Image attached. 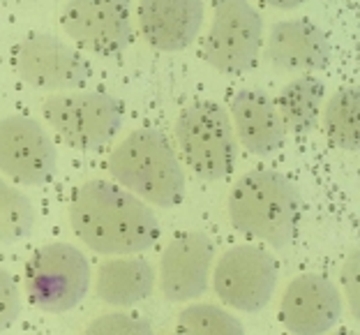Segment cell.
Returning a JSON list of instances; mask_svg holds the SVG:
<instances>
[{
  "label": "cell",
  "instance_id": "cell-1",
  "mask_svg": "<svg viewBox=\"0 0 360 335\" xmlns=\"http://www.w3.org/2000/svg\"><path fill=\"white\" fill-rule=\"evenodd\" d=\"M75 234L100 255H139L160 239V222L148 201L120 183L88 181L79 185L70 203Z\"/></svg>",
  "mask_w": 360,
  "mask_h": 335
},
{
  "label": "cell",
  "instance_id": "cell-2",
  "mask_svg": "<svg viewBox=\"0 0 360 335\" xmlns=\"http://www.w3.org/2000/svg\"><path fill=\"white\" fill-rule=\"evenodd\" d=\"M300 203V192L289 176L257 169L233 183L226 210L233 229L282 250L296 236Z\"/></svg>",
  "mask_w": 360,
  "mask_h": 335
},
{
  "label": "cell",
  "instance_id": "cell-3",
  "mask_svg": "<svg viewBox=\"0 0 360 335\" xmlns=\"http://www.w3.org/2000/svg\"><path fill=\"white\" fill-rule=\"evenodd\" d=\"M113 181L160 208H174L185 197V169L169 139L155 127L127 134L109 155Z\"/></svg>",
  "mask_w": 360,
  "mask_h": 335
},
{
  "label": "cell",
  "instance_id": "cell-4",
  "mask_svg": "<svg viewBox=\"0 0 360 335\" xmlns=\"http://www.w3.org/2000/svg\"><path fill=\"white\" fill-rule=\"evenodd\" d=\"M174 134L185 165L203 181L229 176L238 162L231 116L215 102H194L185 107L176 118Z\"/></svg>",
  "mask_w": 360,
  "mask_h": 335
},
{
  "label": "cell",
  "instance_id": "cell-5",
  "mask_svg": "<svg viewBox=\"0 0 360 335\" xmlns=\"http://www.w3.org/2000/svg\"><path fill=\"white\" fill-rule=\"evenodd\" d=\"M42 116L53 134L75 151H100L122 125V107L102 91L56 93L42 104Z\"/></svg>",
  "mask_w": 360,
  "mask_h": 335
},
{
  "label": "cell",
  "instance_id": "cell-6",
  "mask_svg": "<svg viewBox=\"0 0 360 335\" xmlns=\"http://www.w3.org/2000/svg\"><path fill=\"white\" fill-rule=\"evenodd\" d=\"M90 277V264L79 248L70 243H49L28 259L26 291L35 308L63 315L88 296Z\"/></svg>",
  "mask_w": 360,
  "mask_h": 335
},
{
  "label": "cell",
  "instance_id": "cell-7",
  "mask_svg": "<svg viewBox=\"0 0 360 335\" xmlns=\"http://www.w3.org/2000/svg\"><path fill=\"white\" fill-rule=\"evenodd\" d=\"M264 44V19L250 0H215L203 61L222 75H243L255 68Z\"/></svg>",
  "mask_w": 360,
  "mask_h": 335
},
{
  "label": "cell",
  "instance_id": "cell-8",
  "mask_svg": "<svg viewBox=\"0 0 360 335\" xmlns=\"http://www.w3.org/2000/svg\"><path fill=\"white\" fill-rule=\"evenodd\" d=\"M277 273L270 252L257 245H236L217 259L212 289L224 305L238 312H259L273 298Z\"/></svg>",
  "mask_w": 360,
  "mask_h": 335
},
{
  "label": "cell",
  "instance_id": "cell-9",
  "mask_svg": "<svg viewBox=\"0 0 360 335\" xmlns=\"http://www.w3.org/2000/svg\"><path fill=\"white\" fill-rule=\"evenodd\" d=\"M60 26L72 42L95 56H116L134 39L129 0H70Z\"/></svg>",
  "mask_w": 360,
  "mask_h": 335
},
{
  "label": "cell",
  "instance_id": "cell-10",
  "mask_svg": "<svg viewBox=\"0 0 360 335\" xmlns=\"http://www.w3.org/2000/svg\"><path fill=\"white\" fill-rule=\"evenodd\" d=\"M14 63L23 84L53 93L79 91L93 77L84 56L49 32H30L23 37L16 46Z\"/></svg>",
  "mask_w": 360,
  "mask_h": 335
},
{
  "label": "cell",
  "instance_id": "cell-11",
  "mask_svg": "<svg viewBox=\"0 0 360 335\" xmlns=\"http://www.w3.org/2000/svg\"><path fill=\"white\" fill-rule=\"evenodd\" d=\"M58 151L51 134L30 116L0 120V171L16 185H44L56 176Z\"/></svg>",
  "mask_w": 360,
  "mask_h": 335
},
{
  "label": "cell",
  "instance_id": "cell-12",
  "mask_svg": "<svg viewBox=\"0 0 360 335\" xmlns=\"http://www.w3.org/2000/svg\"><path fill=\"white\" fill-rule=\"evenodd\" d=\"M215 261L212 241L201 232H185L169 241L160 259V289L169 303L203 296Z\"/></svg>",
  "mask_w": 360,
  "mask_h": 335
},
{
  "label": "cell",
  "instance_id": "cell-13",
  "mask_svg": "<svg viewBox=\"0 0 360 335\" xmlns=\"http://www.w3.org/2000/svg\"><path fill=\"white\" fill-rule=\"evenodd\" d=\"M342 293L321 273H302L286 284L280 320L289 333L319 335L335 329L342 317Z\"/></svg>",
  "mask_w": 360,
  "mask_h": 335
},
{
  "label": "cell",
  "instance_id": "cell-14",
  "mask_svg": "<svg viewBox=\"0 0 360 335\" xmlns=\"http://www.w3.org/2000/svg\"><path fill=\"white\" fill-rule=\"evenodd\" d=\"M268 65L286 72H319L333 58L328 35L305 19L277 21L270 28L264 46Z\"/></svg>",
  "mask_w": 360,
  "mask_h": 335
},
{
  "label": "cell",
  "instance_id": "cell-15",
  "mask_svg": "<svg viewBox=\"0 0 360 335\" xmlns=\"http://www.w3.org/2000/svg\"><path fill=\"white\" fill-rule=\"evenodd\" d=\"M203 12V0H141L139 26L153 49L174 53L199 37Z\"/></svg>",
  "mask_w": 360,
  "mask_h": 335
},
{
  "label": "cell",
  "instance_id": "cell-16",
  "mask_svg": "<svg viewBox=\"0 0 360 335\" xmlns=\"http://www.w3.org/2000/svg\"><path fill=\"white\" fill-rule=\"evenodd\" d=\"M229 111H231L236 137L248 153L257 158H268L284 146L286 127L273 97L264 91L243 88L231 97Z\"/></svg>",
  "mask_w": 360,
  "mask_h": 335
},
{
  "label": "cell",
  "instance_id": "cell-17",
  "mask_svg": "<svg viewBox=\"0 0 360 335\" xmlns=\"http://www.w3.org/2000/svg\"><path fill=\"white\" fill-rule=\"evenodd\" d=\"M155 287V268L148 259L134 255H116L97 266L95 296L100 303L129 308L146 301Z\"/></svg>",
  "mask_w": 360,
  "mask_h": 335
},
{
  "label": "cell",
  "instance_id": "cell-18",
  "mask_svg": "<svg viewBox=\"0 0 360 335\" xmlns=\"http://www.w3.org/2000/svg\"><path fill=\"white\" fill-rule=\"evenodd\" d=\"M326 88L319 79L302 75L291 79L275 100V107L280 111L286 129L296 134L312 132L323 111Z\"/></svg>",
  "mask_w": 360,
  "mask_h": 335
},
{
  "label": "cell",
  "instance_id": "cell-19",
  "mask_svg": "<svg viewBox=\"0 0 360 335\" xmlns=\"http://www.w3.org/2000/svg\"><path fill=\"white\" fill-rule=\"evenodd\" d=\"M323 134L340 151H360V86L333 93L321 111Z\"/></svg>",
  "mask_w": 360,
  "mask_h": 335
},
{
  "label": "cell",
  "instance_id": "cell-20",
  "mask_svg": "<svg viewBox=\"0 0 360 335\" xmlns=\"http://www.w3.org/2000/svg\"><path fill=\"white\" fill-rule=\"evenodd\" d=\"M37 210L26 192L0 178V245L23 241L35 229Z\"/></svg>",
  "mask_w": 360,
  "mask_h": 335
},
{
  "label": "cell",
  "instance_id": "cell-21",
  "mask_svg": "<svg viewBox=\"0 0 360 335\" xmlns=\"http://www.w3.org/2000/svg\"><path fill=\"white\" fill-rule=\"evenodd\" d=\"M178 331L183 333H219V335H240L245 326L236 315L210 303H194L180 310Z\"/></svg>",
  "mask_w": 360,
  "mask_h": 335
},
{
  "label": "cell",
  "instance_id": "cell-22",
  "mask_svg": "<svg viewBox=\"0 0 360 335\" xmlns=\"http://www.w3.org/2000/svg\"><path fill=\"white\" fill-rule=\"evenodd\" d=\"M340 282H342V291H345L351 320L360 324V248H354L347 255V259L342 261Z\"/></svg>",
  "mask_w": 360,
  "mask_h": 335
},
{
  "label": "cell",
  "instance_id": "cell-23",
  "mask_svg": "<svg viewBox=\"0 0 360 335\" xmlns=\"http://www.w3.org/2000/svg\"><path fill=\"white\" fill-rule=\"evenodd\" d=\"M21 315V291L14 275L0 268V333L7 331Z\"/></svg>",
  "mask_w": 360,
  "mask_h": 335
},
{
  "label": "cell",
  "instance_id": "cell-24",
  "mask_svg": "<svg viewBox=\"0 0 360 335\" xmlns=\"http://www.w3.org/2000/svg\"><path fill=\"white\" fill-rule=\"evenodd\" d=\"M88 333H153V326L141 317L127 312H111L90 322Z\"/></svg>",
  "mask_w": 360,
  "mask_h": 335
},
{
  "label": "cell",
  "instance_id": "cell-25",
  "mask_svg": "<svg viewBox=\"0 0 360 335\" xmlns=\"http://www.w3.org/2000/svg\"><path fill=\"white\" fill-rule=\"evenodd\" d=\"M268 7H275V10H296V7L305 5L307 0H261Z\"/></svg>",
  "mask_w": 360,
  "mask_h": 335
}]
</instances>
